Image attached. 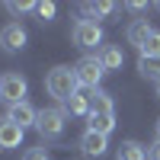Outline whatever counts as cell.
I'll return each instance as SVG.
<instances>
[{"label":"cell","mask_w":160,"mask_h":160,"mask_svg":"<svg viewBox=\"0 0 160 160\" xmlns=\"http://www.w3.org/2000/svg\"><path fill=\"white\" fill-rule=\"evenodd\" d=\"M77 71L68 68V64H58V68H51L48 77H45V90H48V96H55L61 102H68L71 96H77Z\"/></svg>","instance_id":"6da1fadb"},{"label":"cell","mask_w":160,"mask_h":160,"mask_svg":"<svg viewBox=\"0 0 160 160\" xmlns=\"http://www.w3.org/2000/svg\"><path fill=\"white\" fill-rule=\"evenodd\" d=\"M64 118H68V112L58 109V106H48V109L38 112V122H35V131L42 138H61L64 135Z\"/></svg>","instance_id":"7a4b0ae2"},{"label":"cell","mask_w":160,"mask_h":160,"mask_svg":"<svg viewBox=\"0 0 160 160\" xmlns=\"http://www.w3.org/2000/svg\"><path fill=\"white\" fill-rule=\"evenodd\" d=\"M74 71H77V83L80 87H87V90H99V80H102V64H99V58H93V55H87V58H80L77 64H74Z\"/></svg>","instance_id":"3957f363"},{"label":"cell","mask_w":160,"mask_h":160,"mask_svg":"<svg viewBox=\"0 0 160 160\" xmlns=\"http://www.w3.org/2000/svg\"><path fill=\"white\" fill-rule=\"evenodd\" d=\"M71 38H74L77 48H96L102 42V29H99V22H93V19H77L74 29H71Z\"/></svg>","instance_id":"277c9868"},{"label":"cell","mask_w":160,"mask_h":160,"mask_svg":"<svg viewBox=\"0 0 160 160\" xmlns=\"http://www.w3.org/2000/svg\"><path fill=\"white\" fill-rule=\"evenodd\" d=\"M26 90H29V83H26V77L10 71L3 74V83H0V99H3L7 106H16V102H26Z\"/></svg>","instance_id":"5b68a950"},{"label":"cell","mask_w":160,"mask_h":160,"mask_svg":"<svg viewBox=\"0 0 160 160\" xmlns=\"http://www.w3.org/2000/svg\"><path fill=\"white\" fill-rule=\"evenodd\" d=\"M7 118H10V122H16V125L26 131V128H35V122H38V112L32 109L29 102H16V106H10Z\"/></svg>","instance_id":"8992f818"},{"label":"cell","mask_w":160,"mask_h":160,"mask_svg":"<svg viewBox=\"0 0 160 160\" xmlns=\"http://www.w3.org/2000/svg\"><path fill=\"white\" fill-rule=\"evenodd\" d=\"M0 45H3L7 51H19L26 45V29L19 22H7L3 29H0Z\"/></svg>","instance_id":"52a82bcc"},{"label":"cell","mask_w":160,"mask_h":160,"mask_svg":"<svg viewBox=\"0 0 160 160\" xmlns=\"http://www.w3.org/2000/svg\"><path fill=\"white\" fill-rule=\"evenodd\" d=\"M22 144V128L16 122H10L3 115L0 118V151H10V148H19Z\"/></svg>","instance_id":"ba28073f"},{"label":"cell","mask_w":160,"mask_h":160,"mask_svg":"<svg viewBox=\"0 0 160 160\" xmlns=\"http://www.w3.org/2000/svg\"><path fill=\"white\" fill-rule=\"evenodd\" d=\"M99 64H102V71H118L125 64V51L118 48V45H102L99 48Z\"/></svg>","instance_id":"9c48e42d"},{"label":"cell","mask_w":160,"mask_h":160,"mask_svg":"<svg viewBox=\"0 0 160 160\" xmlns=\"http://www.w3.org/2000/svg\"><path fill=\"white\" fill-rule=\"evenodd\" d=\"M80 148H83L87 157H102L109 144H106V135H96V131H90V128H87V131H83V138H80Z\"/></svg>","instance_id":"30bf717a"},{"label":"cell","mask_w":160,"mask_h":160,"mask_svg":"<svg viewBox=\"0 0 160 160\" xmlns=\"http://www.w3.org/2000/svg\"><path fill=\"white\" fill-rule=\"evenodd\" d=\"M87 122H90V131H96V135H106V138H109V131L115 128V112H90Z\"/></svg>","instance_id":"8fae6325"},{"label":"cell","mask_w":160,"mask_h":160,"mask_svg":"<svg viewBox=\"0 0 160 160\" xmlns=\"http://www.w3.org/2000/svg\"><path fill=\"white\" fill-rule=\"evenodd\" d=\"M151 26H148V19H135V22H131L128 26V32H125V38H128V45H144V42H148V38H151Z\"/></svg>","instance_id":"7c38bea8"},{"label":"cell","mask_w":160,"mask_h":160,"mask_svg":"<svg viewBox=\"0 0 160 160\" xmlns=\"http://www.w3.org/2000/svg\"><path fill=\"white\" fill-rule=\"evenodd\" d=\"M115 160H148V148L138 141H122L115 151Z\"/></svg>","instance_id":"4fadbf2b"},{"label":"cell","mask_w":160,"mask_h":160,"mask_svg":"<svg viewBox=\"0 0 160 160\" xmlns=\"http://www.w3.org/2000/svg\"><path fill=\"white\" fill-rule=\"evenodd\" d=\"M138 71H141V77L160 83V58H138Z\"/></svg>","instance_id":"5bb4252c"},{"label":"cell","mask_w":160,"mask_h":160,"mask_svg":"<svg viewBox=\"0 0 160 160\" xmlns=\"http://www.w3.org/2000/svg\"><path fill=\"white\" fill-rule=\"evenodd\" d=\"M64 112L68 115H90V96H71L68 102H64Z\"/></svg>","instance_id":"9a60e30c"},{"label":"cell","mask_w":160,"mask_h":160,"mask_svg":"<svg viewBox=\"0 0 160 160\" xmlns=\"http://www.w3.org/2000/svg\"><path fill=\"white\" fill-rule=\"evenodd\" d=\"M90 112H112V96L106 90H93L90 96Z\"/></svg>","instance_id":"2e32d148"},{"label":"cell","mask_w":160,"mask_h":160,"mask_svg":"<svg viewBox=\"0 0 160 160\" xmlns=\"http://www.w3.org/2000/svg\"><path fill=\"white\" fill-rule=\"evenodd\" d=\"M83 13L90 19H102V16H112L115 13V3H106V0H99V3H83Z\"/></svg>","instance_id":"e0dca14e"},{"label":"cell","mask_w":160,"mask_h":160,"mask_svg":"<svg viewBox=\"0 0 160 160\" xmlns=\"http://www.w3.org/2000/svg\"><path fill=\"white\" fill-rule=\"evenodd\" d=\"M138 51H141V58H160V32L154 29L151 38H148V42H144Z\"/></svg>","instance_id":"ac0fdd59"},{"label":"cell","mask_w":160,"mask_h":160,"mask_svg":"<svg viewBox=\"0 0 160 160\" xmlns=\"http://www.w3.org/2000/svg\"><path fill=\"white\" fill-rule=\"evenodd\" d=\"M7 10L13 13V16H19V13H29V10H35V3H32V0H19V3H16V0H10V3H7Z\"/></svg>","instance_id":"d6986e66"},{"label":"cell","mask_w":160,"mask_h":160,"mask_svg":"<svg viewBox=\"0 0 160 160\" xmlns=\"http://www.w3.org/2000/svg\"><path fill=\"white\" fill-rule=\"evenodd\" d=\"M35 13H38V16H42V22H45V19H51V16H55V3L42 0V3H35Z\"/></svg>","instance_id":"ffe728a7"},{"label":"cell","mask_w":160,"mask_h":160,"mask_svg":"<svg viewBox=\"0 0 160 160\" xmlns=\"http://www.w3.org/2000/svg\"><path fill=\"white\" fill-rule=\"evenodd\" d=\"M22 160H51V157H48L45 148H29V151L22 154Z\"/></svg>","instance_id":"44dd1931"},{"label":"cell","mask_w":160,"mask_h":160,"mask_svg":"<svg viewBox=\"0 0 160 160\" xmlns=\"http://www.w3.org/2000/svg\"><path fill=\"white\" fill-rule=\"evenodd\" d=\"M148 160H160V138H157L151 148H148Z\"/></svg>","instance_id":"7402d4cb"},{"label":"cell","mask_w":160,"mask_h":160,"mask_svg":"<svg viewBox=\"0 0 160 160\" xmlns=\"http://www.w3.org/2000/svg\"><path fill=\"white\" fill-rule=\"evenodd\" d=\"M128 10H131V13H144V10H148V3H141V0H131Z\"/></svg>","instance_id":"603a6c76"},{"label":"cell","mask_w":160,"mask_h":160,"mask_svg":"<svg viewBox=\"0 0 160 160\" xmlns=\"http://www.w3.org/2000/svg\"><path fill=\"white\" fill-rule=\"evenodd\" d=\"M157 138H160V118H157Z\"/></svg>","instance_id":"cb8c5ba5"},{"label":"cell","mask_w":160,"mask_h":160,"mask_svg":"<svg viewBox=\"0 0 160 160\" xmlns=\"http://www.w3.org/2000/svg\"><path fill=\"white\" fill-rule=\"evenodd\" d=\"M157 96H160V83H157Z\"/></svg>","instance_id":"d4e9b609"},{"label":"cell","mask_w":160,"mask_h":160,"mask_svg":"<svg viewBox=\"0 0 160 160\" xmlns=\"http://www.w3.org/2000/svg\"><path fill=\"white\" fill-rule=\"evenodd\" d=\"M0 83H3V77H0Z\"/></svg>","instance_id":"484cf974"}]
</instances>
